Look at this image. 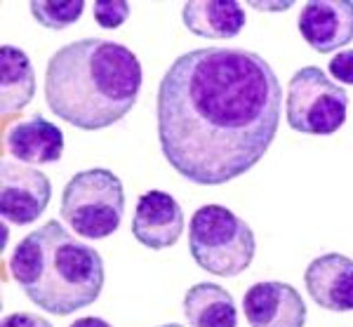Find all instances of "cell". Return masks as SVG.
<instances>
[{"label":"cell","instance_id":"ac0fdd59","mask_svg":"<svg viewBox=\"0 0 353 327\" xmlns=\"http://www.w3.org/2000/svg\"><path fill=\"white\" fill-rule=\"evenodd\" d=\"M330 73L334 80L346 85H353V50H341L330 61Z\"/></svg>","mask_w":353,"mask_h":327},{"label":"cell","instance_id":"8992f818","mask_svg":"<svg viewBox=\"0 0 353 327\" xmlns=\"http://www.w3.org/2000/svg\"><path fill=\"white\" fill-rule=\"evenodd\" d=\"M288 125L301 135H334L346 120L349 95L318 66H304L288 85Z\"/></svg>","mask_w":353,"mask_h":327},{"label":"cell","instance_id":"ffe728a7","mask_svg":"<svg viewBox=\"0 0 353 327\" xmlns=\"http://www.w3.org/2000/svg\"><path fill=\"white\" fill-rule=\"evenodd\" d=\"M68 327H113L106 323L104 318H94V315H88V318H78V320H73Z\"/></svg>","mask_w":353,"mask_h":327},{"label":"cell","instance_id":"7a4b0ae2","mask_svg":"<svg viewBox=\"0 0 353 327\" xmlns=\"http://www.w3.org/2000/svg\"><path fill=\"white\" fill-rule=\"evenodd\" d=\"M141 90L137 54L116 40L83 38L50 57L45 101L78 130H104L132 111Z\"/></svg>","mask_w":353,"mask_h":327},{"label":"cell","instance_id":"44dd1931","mask_svg":"<svg viewBox=\"0 0 353 327\" xmlns=\"http://www.w3.org/2000/svg\"><path fill=\"white\" fill-rule=\"evenodd\" d=\"M158 327H184V325H179V323H168V325H158Z\"/></svg>","mask_w":353,"mask_h":327},{"label":"cell","instance_id":"52a82bcc","mask_svg":"<svg viewBox=\"0 0 353 327\" xmlns=\"http://www.w3.org/2000/svg\"><path fill=\"white\" fill-rule=\"evenodd\" d=\"M52 198V184L31 165L3 160L0 168V212L5 221L26 226L36 221Z\"/></svg>","mask_w":353,"mask_h":327},{"label":"cell","instance_id":"ba28073f","mask_svg":"<svg viewBox=\"0 0 353 327\" xmlns=\"http://www.w3.org/2000/svg\"><path fill=\"white\" fill-rule=\"evenodd\" d=\"M243 311L250 327H304L306 304L292 285L266 280L245 292Z\"/></svg>","mask_w":353,"mask_h":327},{"label":"cell","instance_id":"9a60e30c","mask_svg":"<svg viewBox=\"0 0 353 327\" xmlns=\"http://www.w3.org/2000/svg\"><path fill=\"white\" fill-rule=\"evenodd\" d=\"M184 315L191 327H236L238 308L229 290L217 283H198L184 297Z\"/></svg>","mask_w":353,"mask_h":327},{"label":"cell","instance_id":"6da1fadb","mask_svg":"<svg viewBox=\"0 0 353 327\" xmlns=\"http://www.w3.org/2000/svg\"><path fill=\"white\" fill-rule=\"evenodd\" d=\"M283 88L259 52L201 48L176 57L158 85V139L184 179L221 186L266 156Z\"/></svg>","mask_w":353,"mask_h":327},{"label":"cell","instance_id":"4fadbf2b","mask_svg":"<svg viewBox=\"0 0 353 327\" xmlns=\"http://www.w3.org/2000/svg\"><path fill=\"white\" fill-rule=\"evenodd\" d=\"M181 19L193 36L229 40L243 31L248 17L236 0H193L184 5Z\"/></svg>","mask_w":353,"mask_h":327},{"label":"cell","instance_id":"5b68a950","mask_svg":"<svg viewBox=\"0 0 353 327\" xmlns=\"http://www.w3.org/2000/svg\"><path fill=\"white\" fill-rule=\"evenodd\" d=\"M125 215L123 181L106 168L83 170L61 193V219L81 238L101 240L118 231Z\"/></svg>","mask_w":353,"mask_h":327},{"label":"cell","instance_id":"8fae6325","mask_svg":"<svg viewBox=\"0 0 353 327\" xmlns=\"http://www.w3.org/2000/svg\"><path fill=\"white\" fill-rule=\"evenodd\" d=\"M306 292L325 311H353V259L339 252L316 257L304 271Z\"/></svg>","mask_w":353,"mask_h":327},{"label":"cell","instance_id":"277c9868","mask_svg":"<svg viewBox=\"0 0 353 327\" xmlns=\"http://www.w3.org/2000/svg\"><path fill=\"white\" fill-rule=\"evenodd\" d=\"M189 250L203 271L236 278L248 271L257 252L252 228L224 205H203L189 224Z\"/></svg>","mask_w":353,"mask_h":327},{"label":"cell","instance_id":"30bf717a","mask_svg":"<svg viewBox=\"0 0 353 327\" xmlns=\"http://www.w3.org/2000/svg\"><path fill=\"white\" fill-rule=\"evenodd\" d=\"M132 233L151 250L172 248L184 233V210L168 191H146L137 200Z\"/></svg>","mask_w":353,"mask_h":327},{"label":"cell","instance_id":"7c38bea8","mask_svg":"<svg viewBox=\"0 0 353 327\" xmlns=\"http://www.w3.org/2000/svg\"><path fill=\"white\" fill-rule=\"evenodd\" d=\"M5 146L10 156L26 165L57 163L64 153V132L43 116H33L14 123L5 135Z\"/></svg>","mask_w":353,"mask_h":327},{"label":"cell","instance_id":"5bb4252c","mask_svg":"<svg viewBox=\"0 0 353 327\" xmlns=\"http://www.w3.org/2000/svg\"><path fill=\"white\" fill-rule=\"evenodd\" d=\"M36 97V71L24 50L14 45L0 48V106L3 118L17 116Z\"/></svg>","mask_w":353,"mask_h":327},{"label":"cell","instance_id":"d6986e66","mask_svg":"<svg viewBox=\"0 0 353 327\" xmlns=\"http://www.w3.org/2000/svg\"><path fill=\"white\" fill-rule=\"evenodd\" d=\"M3 327H52V323L41 318V315H36V313L17 311V313L5 315Z\"/></svg>","mask_w":353,"mask_h":327},{"label":"cell","instance_id":"3957f363","mask_svg":"<svg viewBox=\"0 0 353 327\" xmlns=\"http://www.w3.org/2000/svg\"><path fill=\"white\" fill-rule=\"evenodd\" d=\"M10 275L38 308L71 315L99 299L104 261L94 248L50 219L17 243L10 255Z\"/></svg>","mask_w":353,"mask_h":327},{"label":"cell","instance_id":"e0dca14e","mask_svg":"<svg viewBox=\"0 0 353 327\" xmlns=\"http://www.w3.org/2000/svg\"><path fill=\"white\" fill-rule=\"evenodd\" d=\"M92 14L101 28H118L128 21L130 3H125V0H97L92 3Z\"/></svg>","mask_w":353,"mask_h":327},{"label":"cell","instance_id":"9c48e42d","mask_svg":"<svg viewBox=\"0 0 353 327\" xmlns=\"http://www.w3.org/2000/svg\"><path fill=\"white\" fill-rule=\"evenodd\" d=\"M297 28L321 54L344 48L353 40V0H311L301 8Z\"/></svg>","mask_w":353,"mask_h":327},{"label":"cell","instance_id":"2e32d148","mask_svg":"<svg viewBox=\"0 0 353 327\" xmlns=\"http://www.w3.org/2000/svg\"><path fill=\"white\" fill-rule=\"evenodd\" d=\"M33 19L45 28H68L83 17L85 3L83 0H33L28 3Z\"/></svg>","mask_w":353,"mask_h":327}]
</instances>
